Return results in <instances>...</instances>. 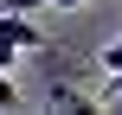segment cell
<instances>
[{"label": "cell", "mask_w": 122, "mask_h": 115, "mask_svg": "<svg viewBox=\"0 0 122 115\" xmlns=\"http://www.w3.org/2000/svg\"><path fill=\"white\" fill-rule=\"evenodd\" d=\"M19 102H26V96H19V90L6 83V70H0V109H19Z\"/></svg>", "instance_id": "obj_3"}, {"label": "cell", "mask_w": 122, "mask_h": 115, "mask_svg": "<svg viewBox=\"0 0 122 115\" xmlns=\"http://www.w3.org/2000/svg\"><path fill=\"white\" fill-rule=\"evenodd\" d=\"M116 6H122V0H116Z\"/></svg>", "instance_id": "obj_5"}, {"label": "cell", "mask_w": 122, "mask_h": 115, "mask_svg": "<svg viewBox=\"0 0 122 115\" xmlns=\"http://www.w3.org/2000/svg\"><path fill=\"white\" fill-rule=\"evenodd\" d=\"M0 6H13V13H32V6H58V13H77V6H90V0H0Z\"/></svg>", "instance_id": "obj_1"}, {"label": "cell", "mask_w": 122, "mask_h": 115, "mask_svg": "<svg viewBox=\"0 0 122 115\" xmlns=\"http://www.w3.org/2000/svg\"><path fill=\"white\" fill-rule=\"evenodd\" d=\"M97 64H103V70H109V77H122V38H109V45H103V51H97Z\"/></svg>", "instance_id": "obj_2"}, {"label": "cell", "mask_w": 122, "mask_h": 115, "mask_svg": "<svg viewBox=\"0 0 122 115\" xmlns=\"http://www.w3.org/2000/svg\"><path fill=\"white\" fill-rule=\"evenodd\" d=\"M109 109H122V77H109Z\"/></svg>", "instance_id": "obj_4"}]
</instances>
